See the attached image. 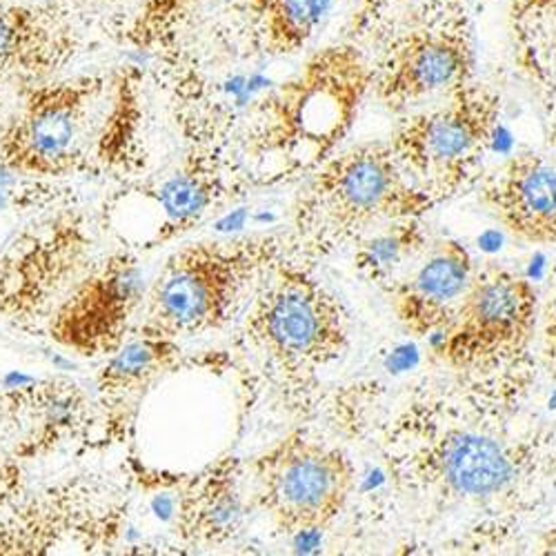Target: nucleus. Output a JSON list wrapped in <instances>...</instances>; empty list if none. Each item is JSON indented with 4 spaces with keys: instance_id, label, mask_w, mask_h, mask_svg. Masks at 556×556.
I'll return each instance as SVG.
<instances>
[{
    "instance_id": "f257e3e1",
    "label": "nucleus",
    "mask_w": 556,
    "mask_h": 556,
    "mask_svg": "<svg viewBox=\"0 0 556 556\" xmlns=\"http://www.w3.org/2000/svg\"><path fill=\"white\" fill-rule=\"evenodd\" d=\"M443 383H419L377 432V452L443 545L485 552L556 507V432L517 424Z\"/></svg>"
},
{
    "instance_id": "f03ea898",
    "label": "nucleus",
    "mask_w": 556,
    "mask_h": 556,
    "mask_svg": "<svg viewBox=\"0 0 556 556\" xmlns=\"http://www.w3.org/2000/svg\"><path fill=\"white\" fill-rule=\"evenodd\" d=\"M143 116L125 78L34 85L0 116V169L23 178H114L146 172Z\"/></svg>"
},
{
    "instance_id": "7ed1b4c3",
    "label": "nucleus",
    "mask_w": 556,
    "mask_h": 556,
    "mask_svg": "<svg viewBox=\"0 0 556 556\" xmlns=\"http://www.w3.org/2000/svg\"><path fill=\"white\" fill-rule=\"evenodd\" d=\"M350 334V312L314 263L286 254L245 305L235 345L278 403L309 419L323 375L348 354Z\"/></svg>"
},
{
    "instance_id": "20e7f679",
    "label": "nucleus",
    "mask_w": 556,
    "mask_h": 556,
    "mask_svg": "<svg viewBox=\"0 0 556 556\" xmlns=\"http://www.w3.org/2000/svg\"><path fill=\"white\" fill-rule=\"evenodd\" d=\"M369 85L372 70L354 52L334 50L261 97L237 138L252 188L303 180L334 156Z\"/></svg>"
},
{
    "instance_id": "39448f33",
    "label": "nucleus",
    "mask_w": 556,
    "mask_h": 556,
    "mask_svg": "<svg viewBox=\"0 0 556 556\" xmlns=\"http://www.w3.org/2000/svg\"><path fill=\"white\" fill-rule=\"evenodd\" d=\"M539 305L541 294L526 274L479 265L434 348L447 381L485 405L519 412L536 383Z\"/></svg>"
},
{
    "instance_id": "423d86ee",
    "label": "nucleus",
    "mask_w": 556,
    "mask_h": 556,
    "mask_svg": "<svg viewBox=\"0 0 556 556\" xmlns=\"http://www.w3.org/2000/svg\"><path fill=\"white\" fill-rule=\"evenodd\" d=\"M434 201L407 178L388 141L330 156L307 178L290 214L288 254L318 263L388 220L426 216Z\"/></svg>"
},
{
    "instance_id": "0eeeda50",
    "label": "nucleus",
    "mask_w": 556,
    "mask_h": 556,
    "mask_svg": "<svg viewBox=\"0 0 556 556\" xmlns=\"http://www.w3.org/2000/svg\"><path fill=\"white\" fill-rule=\"evenodd\" d=\"M286 254V235L180 245L146 288L136 328L174 341L220 332L243 314L263 278Z\"/></svg>"
},
{
    "instance_id": "6e6552de",
    "label": "nucleus",
    "mask_w": 556,
    "mask_h": 556,
    "mask_svg": "<svg viewBox=\"0 0 556 556\" xmlns=\"http://www.w3.org/2000/svg\"><path fill=\"white\" fill-rule=\"evenodd\" d=\"M114 243L103 218L80 207L29 220L0 250V320L40 341L54 312Z\"/></svg>"
},
{
    "instance_id": "1a4fd4ad",
    "label": "nucleus",
    "mask_w": 556,
    "mask_h": 556,
    "mask_svg": "<svg viewBox=\"0 0 556 556\" xmlns=\"http://www.w3.org/2000/svg\"><path fill=\"white\" fill-rule=\"evenodd\" d=\"M252 188L237 148L192 146L169 169L129 182L101 214L123 245L154 250L190 235Z\"/></svg>"
},
{
    "instance_id": "9d476101",
    "label": "nucleus",
    "mask_w": 556,
    "mask_h": 556,
    "mask_svg": "<svg viewBox=\"0 0 556 556\" xmlns=\"http://www.w3.org/2000/svg\"><path fill=\"white\" fill-rule=\"evenodd\" d=\"M498 121V94L468 80L439 105L407 114L388 146L416 188L441 205L479 182Z\"/></svg>"
},
{
    "instance_id": "9b49d317",
    "label": "nucleus",
    "mask_w": 556,
    "mask_h": 556,
    "mask_svg": "<svg viewBox=\"0 0 556 556\" xmlns=\"http://www.w3.org/2000/svg\"><path fill=\"white\" fill-rule=\"evenodd\" d=\"M252 507L276 534L330 528L350 505L356 468L343 447L309 426L283 434L250 463Z\"/></svg>"
},
{
    "instance_id": "f8f14e48",
    "label": "nucleus",
    "mask_w": 556,
    "mask_h": 556,
    "mask_svg": "<svg viewBox=\"0 0 556 556\" xmlns=\"http://www.w3.org/2000/svg\"><path fill=\"white\" fill-rule=\"evenodd\" d=\"M127 509V498L108 479H61L0 507V554L108 552L121 541Z\"/></svg>"
},
{
    "instance_id": "ddd939ff",
    "label": "nucleus",
    "mask_w": 556,
    "mask_h": 556,
    "mask_svg": "<svg viewBox=\"0 0 556 556\" xmlns=\"http://www.w3.org/2000/svg\"><path fill=\"white\" fill-rule=\"evenodd\" d=\"M146 288L136 250L116 239L99 265L54 312L40 341L78 358H108L134 332Z\"/></svg>"
},
{
    "instance_id": "4468645a",
    "label": "nucleus",
    "mask_w": 556,
    "mask_h": 556,
    "mask_svg": "<svg viewBox=\"0 0 556 556\" xmlns=\"http://www.w3.org/2000/svg\"><path fill=\"white\" fill-rule=\"evenodd\" d=\"M97 430V407L67 379L34 381L0 392V460L25 466Z\"/></svg>"
},
{
    "instance_id": "2eb2a0df",
    "label": "nucleus",
    "mask_w": 556,
    "mask_h": 556,
    "mask_svg": "<svg viewBox=\"0 0 556 556\" xmlns=\"http://www.w3.org/2000/svg\"><path fill=\"white\" fill-rule=\"evenodd\" d=\"M472 74L470 42L458 25L443 23L416 29L386 50L372 70L377 99L396 114L421 105L437 94H450Z\"/></svg>"
},
{
    "instance_id": "dca6fc26",
    "label": "nucleus",
    "mask_w": 556,
    "mask_h": 556,
    "mask_svg": "<svg viewBox=\"0 0 556 556\" xmlns=\"http://www.w3.org/2000/svg\"><path fill=\"white\" fill-rule=\"evenodd\" d=\"M477 269V258L460 241H430L388 292L403 332L412 339L441 334L468 294Z\"/></svg>"
},
{
    "instance_id": "f3484780",
    "label": "nucleus",
    "mask_w": 556,
    "mask_h": 556,
    "mask_svg": "<svg viewBox=\"0 0 556 556\" xmlns=\"http://www.w3.org/2000/svg\"><path fill=\"white\" fill-rule=\"evenodd\" d=\"M479 203L505 235L534 248L556 245V156L519 152L477 182Z\"/></svg>"
},
{
    "instance_id": "a211bd4d",
    "label": "nucleus",
    "mask_w": 556,
    "mask_h": 556,
    "mask_svg": "<svg viewBox=\"0 0 556 556\" xmlns=\"http://www.w3.org/2000/svg\"><path fill=\"white\" fill-rule=\"evenodd\" d=\"M243 460L223 456L190 477L176 498L172 532L185 547L212 549L235 541L250 515Z\"/></svg>"
},
{
    "instance_id": "6ab92c4d",
    "label": "nucleus",
    "mask_w": 556,
    "mask_h": 556,
    "mask_svg": "<svg viewBox=\"0 0 556 556\" xmlns=\"http://www.w3.org/2000/svg\"><path fill=\"white\" fill-rule=\"evenodd\" d=\"M180 358V341L138 330L108 358L97 377V428L103 426L114 443L123 437V428L129 421V414L136 407L143 392Z\"/></svg>"
},
{
    "instance_id": "aec40b11",
    "label": "nucleus",
    "mask_w": 556,
    "mask_h": 556,
    "mask_svg": "<svg viewBox=\"0 0 556 556\" xmlns=\"http://www.w3.org/2000/svg\"><path fill=\"white\" fill-rule=\"evenodd\" d=\"M428 245L430 237L424 216L388 220L369 229L352 245V265L365 283L388 294L412 261Z\"/></svg>"
},
{
    "instance_id": "412c9836",
    "label": "nucleus",
    "mask_w": 556,
    "mask_h": 556,
    "mask_svg": "<svg viewBox=\"0 0 556 556\" xmlns=\"http://www.w3.org/2000/svg\"><path fill=\"white\" fill-rule=\"evenodd\" d=\"M48 70V54L38 42L31 16L0 5V83L18 76H38Z\"/></svg>"
},
{
    "instance_id": "4be33fe9",
    "label": "nucleus",
    "mask_w": 556,
    "mask_h": 556,
    "mask_svg": "<svg viewBox=\"0 0 556 556\" xmlns=\"http://www.w3.org/2000/svg\"><path fill=\"white\" fill-rule=\"evenodd\" d=\"M332 0H276L278 14L269 25L267 48L269 52H292L314 31L330 10Z\"/></svg>"
},
{
    "instance_id": "5701e85b",
    "label": "nucleus",
    "mask_w": 556,
    "mask_h": 556,
    "mask_svg": "<svg viewBox=\"0 0 556 556\" xmlns=\"http://www.w3.org/2000/svg\"><path fill=\"white\" fill-rule=\"evenodd\" d=\"M536 356L539 367L556 383V261L545 274V292L539 305Z\"/></svg>"
}]
</instances>
